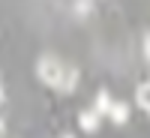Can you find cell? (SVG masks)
Returning a JSON list of instances; mask_svg holds the SVG:
<instances>
[{
  "mask_svg": "<svg viewBox=\"0 0 150 138\" xmlns=\"http://www.w3.org/2000/svg\"><path fill=\"white\" fill-rule=\"evenodd\" d=\"M108 120H114L117 126H123V123L129 120V105H126V102H114L111 111H108Z\"/></svg>",
  "mask_w": 150,
  "mask_h": 138,
  "instance_id": "cell-4",
  "label": "cell"
},
{
  "mask_svg": "<svg viewBox=\"0 0 150 138\" xmlns=\"http://www.w3.org/2000/svg\"><path fill=\"white\" fill-rule=\"evenodd\" d=\"M111 105H114V99H111V96H108V93L102 90V93L96 96V105H93V111H96L99 117H108V111H111Z\"/></svg>",
  "mask_w": 150,
  "mask_h": 138,
  "instance_id": "cell-6",
  "label": "cell"
},
{
  "mask_svg": "<svg viewBox=\"0 0 150 138\" xmlns=\"http://www.w3.org/2000/svg\"><path fill=\"white\" fill-rule=\"evenodd\" d=\"M0 105H3V84H0Z\"/></svg>",
  "mask_w": 150,
  "mask_h": 138,
  "instance_id": "cell-10",
  "label": "cell"
},
{
  "mask_svg": "<svg viewBox=\"0 0 150 138\" xmlns=\"http://www.w3.org/2000/svg\"><path fill=\"white\" fill-rule=\"evenodd\" d=\"M90 9H93V3H90V0H78V3H75V12H78V15H87Z\"/></svg>",
  "mask_w": 150,
  "mask_h": 138,
  "instance_id": "cell-7",
  "label": "cell"
},
{
  "mask_svg": "<svg viewBox=\"0 0 150 138\" xmlns=\"http://www.w3.org/2000/svg\"><path fill=\"white\" fill-rule=\"evenodd\" d=\"M75 84H78V69H75V66H66V69H63V78H60V84H57V90H60V93H72Z\"/></svg>",
  "mask_w": 150,
  "mask_h": 138,
  "instance_id": "cell-2",
  "label": "cell"
},
{
  "mask_svg": "<svg viewBox=\"0 0 150 138\" xmlns=\"http://www.w3.org/2000/svg\"><path fill=\"white\" fill-rule=\"evenodd\" d=\"M99 120H102V117L90 108V111H81V114H78V126H81L84 132H96V129H99Z\"/></svg>",
  "mask_w": 150,
  "mask_h": 138,
  "instance_id": "cell-3",
  "label": "cell"
},
{
  "mask_svg": "<svg viewBox=\"0 0 150 138\" xmlns=\"http://www.w3.org/2000/svg\"><path fill=\"white\" fill-rule=\"evenodd\" d=\"M0 138H9V132H6V123L0 120Z\"/></svg>",
  "mask_w": 150,
  "mask_h": 138,
  "instance_id": "cell-9",
  "label": "cell"
},
{
  "mask_svg": "<svg viewBox=\"0 0 150 138\" xmlns=\"http://www.w3.org/2000/svg\"><path fill=\"white\" fill-rule=\"evenodd\" d=\"M144 54H147V60H150V33L144 36Z\"/></svg>",
  "mask_w": 150,
  "mask_h": 138,
  "instance_id": "cell-8",
  "label": "cell"
},
{
  "mask_svg": "<svg viewBox=\"0 0 150 138\" xmlns=\"http://www.w3.org/2000/svg\"><path fill=\"white\" fill-rule=\"evenodd\" d=\"M135 102H138L141 111L150 114V81H141L138 84V90H135Z\"/></svg>",
  "mask_w": 150,
  "mask_h": 138,
  "instance_id": "cell-5",
  "label": "cell"
},
{
  "mask_svg": "<svg viewBox=\"0 0 150 138\" xmlns=\"http://www.w3.org/2000/svg\"><path fill=\"white\" fill-rule=\"evenodd\" d=\"M63 63L54 57V54H42L39 57V63H36V75H39V81L48 84V87H57L60 78H63Z\"/></svg>",
  "mask_w": 150,
  "mask_h": 138,
  "instance_id": "cell-1",
  "label": "cell"
},
{
  "mask_svg": "<svg viewBox=\"0 0 150 138\" xmlns=\"http://www.w3.org/2000/svg\"><path fill=\"white\" fill-rule=\"evenodd\" d=\"M60 138H75V135H69V132H66V135H60Z\"/></svg>",
  "mask_w": 150,
  "mask_h": 138,
  "instance_id": "cell-11",
  "label": "cell"
}]
</instances>
